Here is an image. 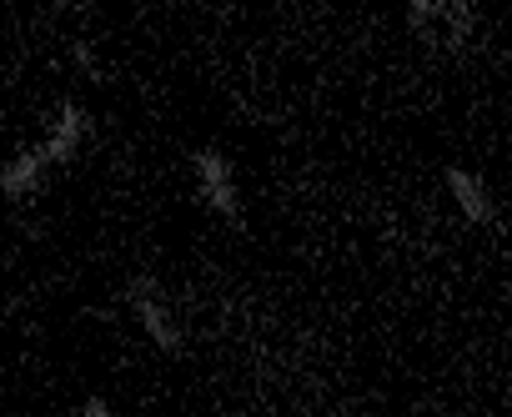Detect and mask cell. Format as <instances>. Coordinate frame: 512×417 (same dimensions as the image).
I'll list each match as a JSON object with an SVG mask.
<instances>
[{
	"mask_svg": "<svg viewBox=\"0 0 512 417\" xmlns=\"http://www.w3.org/2000/svg\"><path fill=\"white\" fill-rule=\"evenodd\" d=\"M447 191H452V201H457V212L472 222V227H492L497 222V201H492V191H487V181L477 176V171H467V166H447Z\"/></svg>",
	"mask_w": 512,
	"mask_h": 417,
	"instance_id": "cell-4",
	"label": "cell"
},
{
	"mask_svg": "<svg viewBox=\"0 0 512 417\" xmlns=\"http://www.w3.org/2000/svg\"><path fill=\"white\" fill-rule=\"evenodd\" d=\"M437 16H442V0H407V26H412L422 41L437 36Z\"/></svg>",
	"mask_w": 512,
	"mask_h": 417,
	"instance_id": "cell-7",
	"label": "cell"
},
{
	"mask_svg": "<svg viewBox=\"0 0 512 417\" xmlns=\"http://www.w3.org/2000/svg\"><path fill=\"white\" fill-rule=\"evenodd\" d=\"M76 417H116V407H111V402H106V397H86V402H81V412H76Z\"/></svg>",
	"mask_w": 512,
	"mask_h": 417,
	"instance_id": "cell-9",
	"label": "cell"
},
{
	"mask_svg": "<svg viewBox=\"0 0 512 417\" xmlns=\"http://www.w3.org/2000/svg\"><path fill=\"white\" fill-rule=\"evenodd\" d=\"M191 176H196L201 201L211 206L221 222L236 227V222H241V191H236V171H231V161H226L216 146H196V151H191Z\"/></svg>",
	"mask_w": 512,
	"mask_h": 417,
	"instance_id": "cell-2",
	"label": "cell"
},
{
	"mask_svg": "<svg viewBox=\"0 0 512 417\" xmlns=\"http://www.w3.org/2000/svg\"><path fill=\"white\" fill-rule=\"evenodd\" d=\"M472 31H477V6H472V0H442V16H437V36L432 41L457 51V46L472 41Z\"/></svg>",
	"mask_w": 512,
	"mask_h": 417,
	"instance_id": "cell-6",
	"label": "cell"
},
{
	"mask_svg": "<svg viewBox=\"0 0 512 417\" xmlns=\"http://www.w3.org/2000/svg\"><path fill=\"white\" fill-rule=\"evenodd\" d=\"M86 136H91L86 106H81V101H61L56 116H51V126H46V136H41V156H46L51 166H66V161L81 151Z\"/></svg>",
	"mask_w": 512,
	"mask_h": 417,
	"instance_id": "cell-3",
	"label": "cell"
},
{
	"mask_svg": "<svg viewBox=\"0 0 512 417\" xmlns=\"http://www.w3.org/2000/svg\"><path fill=\"white\" fill-rule=\"evenodd\" d=\"M121 297H126L131 317L141 322V332H146L161 352L176 357V352L186 347V332H181V322H176V312H171V302H166V292H161L156 277H131Z\"/></svg>",
	"mask_w": 512,
	"mask_h": 417,
	"instance_id": "cell-1",
	"label": "cell"
},
{
	"mask_svg": "<svg viewBox=\"0 0 512 417\" xmlns=\"http://www.w3.org/2000/svg\"><path fill=\"white\" fill-rule=\"evenodd\" d=\"M71 61L81 66V76H96V51H91L86 41H76V46H71Z\"/></svg>",
	"mask_w": 512,
	"mask_h": 417,
	"instance_id": "cell-8",
	"label": "cell"
},
{
	"mask_svg": "<svg viewBox=\"0 0 512 417\" xmlns=\"http://www.w3.org/2000/svg\"><path fill=\"white\" fill-rule=\"evenodd\" d=\"M46 171H51V161L41 156V146L16 151L6 166H0V201H26V196H36L41 181H46Z\"/></svg>",
	"mask_w": 512,
	"mask_h": 417,
	"instance_id": "cell-5",
	"label": "cell"
}]
</instances>
